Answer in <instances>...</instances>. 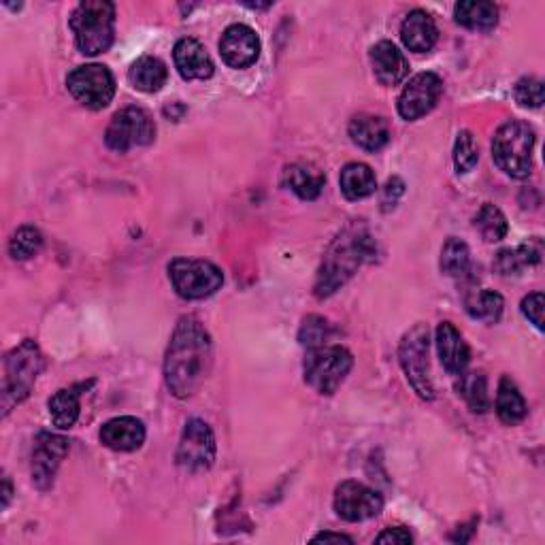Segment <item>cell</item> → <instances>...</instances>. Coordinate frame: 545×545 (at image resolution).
Returning <instances> with one entry per match:
<instances>
[{
	"mask_svg": "<svg viewBox=\"0 0 545 545\" xmlns=\"http://www.w3.org/2000/svg\"><path fill=\"white\" fill-rule=\"evenodd\" d=\"M211 369V339L205 326L192 316L181 318L164 358V379L177 399L198 392Z\"/></svg>",
	"mask_w": 545,
	"mask_h": 545,
	"instance_id": "obj_1",
	"label": "cell"
},
{
	"mask_svg": "<svg viewBox=\"0 0 545 545\" xmlns=\"http://www.w3.org/2000/svg\"><path fill=\"white\" fill-rule=\"evenodd\" d=\"M375 254V245L365 226L352 224L330 243L322 260V269L316 282V296L326 299L335 294L358 271L367 258Z\"/></svg>",
	"mask_w": 545,
	"mask_h": 545,
	"instance_id": "obj_2",
	"label": "cell"
},
{
	"mask_svg": "<svg viewBox=\"0 0 545 545\" xmlns=\"http://www.w3.org/2000/svg\"><path fill=\"white\" fill-rule=\"evenodd\" d=\"M69 26L81 54H103L115 37V7L107 0H84L75 7Z\"/></svg>",
	"mask_w": 545,
	"mask_h": 545,
	"instance_id": "obj_3",
	"label": "cell"
},
{
	"mask_svg": "<svg viewBox=\"0 0 545 545\" xmlns=\"http://www.w3.org/2000/svg\"><path fill=\"white\" fill-rule=\"evenodd\" d=\"M535 130L526 122L511 120L503 124L492 139V158L509 177L524 179L533 171Z\"/></svg>",
	"mask_w": 545,
	"mask_h": 545,
	"instance_id": "obj_4",
	"label": "cell"
},
{
	"mask_svg": "<svg viewBox=\"0 0 545 545\" xmlns=\"http://www.w3.org/2000/svg\"><path fill=\"white\" fill-rule=\"evenodd\" d=\"M45 367V358L35 341L26 339L18 348L5 356V377H3V414L20 405L35 386L39 373Z\"/></svg>",
	"mask_w": 545,
	"mask_h": 545,
	"instance_id": "obj_5",
	"label": "cell"
},
{
	"mask_svg": "<svg viewBox=\"0 0 545 545\" xmlns=\"http://www.w3.org/2000/svg\"><path fill=\"white\" fill-rule=\"evenodd\" d=\"M354 367V356L341 345H318L305 356V382L320 394H335Z\"/></svg>",
	"mask_w": 545,
	"mask_h": 545,
	"instance_id": "obj_6",
	"label": "cell"
},
{
	"mask_svg": "<svg viewBox=\"0 0 545 545\" xmlns=\"http://www.w3.org/2000/svg\"><path fill=\"white\" fill-rule=\"evenodd\" d=\"M169 277L175 292L186 301L207 299L224 284V275L216 264L194 258H175L169 264Z\"/></svg>",
	"mask_w": 545,
	"mask_h": 545,
	"instance_id": "obj_7",
	"label": "cell"
},
{
	"mask_svg": "<svg viewBox=\"0 0 545 545\" xmlns=\"http://www.w3.org/2000/svg\"><path fill=\"white\" fill-rule=\"evenodd\" d=\"M399 360L407 382L418 392L420 399L433 401L435 390L431 382V367H428V328L424 324H418L405 333L399 348Z\"/></svg>",
	"mask_w": 545,
	"mask_h": 545,
	"instance_id": "obj_8",
	"label": "cell"
},
{
	"mask_svg": "<svg viewBox=\"0 0 545 545\" xmlns=\"http://www.w3.org/2000/svg\"><path fill=\"white\" fill-rule=\"evenodd\" d=\"M66 88L79 105L98 111L113 101L115 79L105 64H84L69 73Z\"/></svg>",
	"mask_w": 545,
	"mask_h": 545,
	"instance_id": "obj_9",
	"label": "cell"
},
{
	"mask_svg": "<svg viewBox=\"0 0 545 545\" xmlns=\"http://www.w3.org/2000/svg\"><path fill=\"white\" fill-rule=\"evenodd\" d=\"M156 137V126L150 118V113L141 107H126L113 115V120L107 126L105 143L113 152H128L132 147L150 145Z\"/></svg>",
	"mask_w": 545,
	"mask_h": 545,
	"instance_id": "obj_10",
	"label": "cell"
},
{
	"mask_svg": "<svg viewBox=\"0 0 545 545\" xmlns=\"http://www.w3.org/2000/svg\"><path fill=\"white\" fill-rule=\"evenodd\" d=\"M216 460V437L203 420H190L181 433L177 448V465L186 471H205Z\"/></svg>",
	"mask_w": 545,
	"mask_h": 545,
	"instance_id": "obj_11",
	"label": "cell"
},
{
	"mask_svg": "<svg viewBox=\"0 0 545 545\" xmlns=\"http://www.w3.org/2000/svg\"><path fill=\"white\" fill-rule=\"evenodd\" d=\"M335 511L345 522H365L382 514L384 499L360 482H343L335 492Z\"/></svg>",
	"mask_w": 545,
	"mask_h": 545,
	"instance_id": "obj_12",
	"label": "cell"
},
{
	"mask_svg": "<svg viewBox=\"0 0 545 545\" xmlns=\"http://www.w3.org/2000/svg\"><path fill=\"white\" fill-rule=\"evenodd\" d=\"M443 84L435 73H420L409 79L399 96V113L407 122H414L428 111H433L439 103Z\"/></svg>",
	"mask_w": 545,
	"mask_h": 545,
	"instance_id": "obj_13",
	"label": "cell"
},
{
	"mask_svg": "<svg viewBox=\"0 0 545 545\" xmlns=\"http://www.w3.org/2000/svg\"><path fill=\"white\" fill-rule=\"evenodd\" d=\"M69 452V441L54 433H39L32 450V482L37 488L47 490L54 484V475Z\"/></svg>",
	"mask_w": 545,
	"mask_h": 545,
	"instance_id": "obj_14",
	"label": "cell"
},
{
	"mask_svg": "<svg viewBox=\"0 0 545 545\" xmlns=\"http://www.w3.org/2000/svg\"><path fill=\"white\" fill-rule=\"evenodd\" d=\"M220 54L230 69L252 66L260 56V39L254 28L245 24L228 26L220 39Z\"/></svg>",
	"mask_w": 545,
	"mask_h": 545,
	"instance_id": "obj_15",
	"label": "cell"
},
{
	"mask_svg": "<svg viewBox=\"0 0 545 545\" xmlns=\"http://www.w3.org/2000/svg\"><path fill=\"white\" fill-rule=\"evenodd\" d=\"M371 64L377 81L382 86H399L409 73V62L399 47L390 41H379L371 49Z\"/></svg>",
	"mask_w": 545,
	"mask_h": 545,
	"instance_id": "obj_16",
	"label": "cell"
},
{
	"mask_svg": "<svg viewBox=\"0 0 545 545\" xmlns=\"http://www.w3.org/2000/svg\"><path fill=\"white\" fill-rule=\"evenodd\" d=\"M101 443L115 452H135L145 441V426L132 416L113 418L101 428Z\"/></svg>",
	"mask_w": 545,
	"mask_h": 545,
	"instance_id": "obj_17",
	"label": "cell"
},
{
	"mask_svg": "<svg viewBox=\"0 0 545 545\" xmlns=\"http://www.w3.org/2000/svg\"><path fill=\"white\" fill-rule=\"evenodd\" d=\"M177 73L186 81H205L213 75V60L196 39H181L173 49Z\"/></svg>",
	"mask_w": 545,
	"mask_h": 545,
	"instance_id": "obj_18",
	"label": "cell"
},
{
	"mask_svg": "<svg viewBox=\"0 0 545 545\" xmlns=\"http://www.w3.org/2000/svg\"><path fill=\"white\" fill-rule=\"evenodd\" d=\"M437 350H439V358H441V365L445 371L452 373V375H460L462 371H467V365L471 360L469 345L465 339H462L458 328L452 322L439 324Z\"/></svg>",
	"mask_w": 545,
	"mask_h": 545,
	"instance_id": "obj_19",
	"label": "cell"
},
{
	"mask_svg": "<svg viewBox=\"0 0 545 545\" xmlns=\"http://www.w3.org/2000/svg\"><path fill=\"white\" fill-rule=\"evenodd\" d=\"M401 39L409 52H416V54L431 52L439 39V30L435 20L431 18V13H426L422 9L411 11L403 20Z\"/></svg>",
	"mask_w": 545,
	"mask_h": 545,
	"instance_id": "obj_20",
	"label": "cell"
},
{
	"mask_svg": "<svg viewBox=\"0 0 545 545\" xmlns=\"http://www.w3.org/2000/svg\"><path fill=\"white\" fill-rule=\"evenodd\" d=\"M350 137L365 152H379L390 143V126L379 115H356L350 122Z\"/></svg>",
	"mask_w": 545,
	"mask_h": 545,
	"instance_id": "obj_21",
	"label": "cell"
},
{
	"mask_svg": "<svg viewBox=\"0 0 545 545\" xmlns=\"http://www.w3.org/2000/svg\"><path fill=\"white\" fill-rule=\"evenodd\" d=\"M541 254H543V247H541L539 239L518 245V247H514V250L507 247V250H501L497 254V260H494V269H497V273L503 277L520 275L524 269L539 264Z\"/></svg>",
	"mask_w": 545,
	"mask_h": 545,
	"instance_id": "obj_22",
	"label": "cell"
},
{
	"mask_svg": "<svg viewBox=\"0 0 545 545\" xmlns=\"http://www.w3.org/2000/svg\"><path fill=\"white\" fill-rule=\"evenodd\" d=\"M454 18L460 26L475 32H488L499 24V9L488 0H465L454 7Z\"/></svg>",
	"mask_w": 545,
	"mask_h": 545,
	"instance_id": "obj_23",
	"label": "cell"
},
{
	"mask_svg": "<svg viewBox=\"0 0 545 545\" xmlns=\"http://www.w3.org/2000/svg\"><path fill=\"white\" fill-rule=\"evenodd\" d=\"M128 79H130V84L141 92H147V94L160 92L169 79L167 64H164L160 58L143 56L130 66Z\"/></svg>",
	"mask_w": 545,
	"mask_h": 545,
	"instance_id": "obj_24",
	"label": "cell"
},
{
	"mask_svg": "<svg viewBox=\"0 0 545 545\" xmlns=\"http://www.w3.org/2000/svg\"><path fill=\"white\" fill-rule=\"evenodd\" d=\"M286 186L303 201H316L324 188V175L313 164L296 162L284 171Z\"/></svg>",
	"mask_w": 545,
	"mask_h": 545,
	"instance_id": "obj_25",
	"label": "cell"
},
{
	"mask_svg": "<svg viewBox=\"0 0 545 545\" xmlns=\"http://www.w3.org/2000/svg\"><path fill=\"white\" fill-rule=\"evenodd\" d=\"M339 186L345 198L350 201H360V198H367L375 192L377 188V179L375 173L371 171L369 164L362 162H350L345 164L341 177H339Z\"/></svg>",
	"mask_w": 545,
	"mask_h": 545,
	"instance_id": "obj_26",
	"label": "cell"
},
{
	"mask_svg": "<svg viewBox=\"0 0 545 545\" xmlns=\"http://www.w3.org/2000/svg\"><path fill=\"white\" fill-rule=\"evenodd\" d=\"M505 301L499 292L488 288H475L465 294V309L473 320L486 324H497L503 316Z\"/></svg>",
	"mask_w": 545,
	"mask_h": 545,
	"instance_id": "obj_27",
	"label": "cell"
},
{
	"mask_svg": "<svg viewBox=\"0 0 545 545\" xmlns=\"http://www.w3.org/2000/svg\"><path fill=\"white\" fill-rule=\"evenodd\" d=\"M526 401L520 394L516 382L511 377H503L499 384V394H497V414L503 424L507 426H516L526 418Z\"/></svg>",
	"mask_w": 545,
	"mask_h": 545,
	"instance_id": "obj_28",
	"label": "cell"
},
{
	"mask_svg": "<svg viewBox=\"0 0 545 545\" xmlns=\"http://www.w3.org/2000/svg\"><path fill=\"white\" fill-rule=\"evenodd\" d=\"M81 409V392L77 386L58 390L52 399H49V416H52L54 426L60 431H69V428L77 422Z\"/></svg>",
	"mask_w": 545,
	"mask_h": 545,
	"instance_id": "obj_29",
	"label": "cell"
},
{
	"mask_svg": "<svg viewBox=\"0 0 545 545\" xmlns=\"http://www.w3.org/2000/svg\"><path fill=\"white\" fill-rule=\"evenodd\" d=\"M458 394L467 401L473 414H486L490 409V396H488V382L482 371L460 373V382L456 386Z\"/></svg>",
	"mask_w": 545,
	"mask_h": 545,
	"instance_id": "obj_30",
	"label": "cell"
},
{
	"mask_svg": "<svg viewBox=\"0 0 545 545\" xmlns=\"http://www.w3.org/2000/svg\"><path fill=\"white\" fill-rule=\"evenodd\" d=\"M441 271L443 275L460 279L467 277L471 271V254L465 241H460L456 237H450L448 243L443 245L441 250Z\"/></svg>",
	"mask_w": 545,
	"mask_h": 545,
	"instance_id": "obj_31",
	"label": "cell"
},
{
	"mask_svg": "<svg viewBox=\"0 0 545 545\" xmlns=\"http://www.w3.org/2000/svg\"><path fill=\"white\" fill-rule=\"evenodd\" d=\"M475 228H477V233L482 235V239L488 243H497V241L505 239L507 230H509L503 211L490 203H486L480 211H477Z\"/></svg>",
	"mask_w": 545,
	"mask_h": 545,
	"instance_id": "obj_32",
	"label": "cell"
},
{
	"mask_svg": "<svg viewBox=\"0 0 545 545\" xmlns=\"http://www.w3.org/2000/svg\"><path fill=\"white\" fill-rule=\"evenodd\" d=\"M43 247V235L35 226H22L15 230V235L9 241V254L15 260H28L37 256Z\"/></svg>",
	"mask_w": 545,
	"mask_h": 545,
	"instance_id": "obj_33",
	"label": "cell"
},
{
	"mask_svg": "<svg viewBox=\"0 0 545 545\" xmlns=\"http://www.w3.org/2000/svg\"><path fill=\"white\" fill-rule=\"evenodd\" d=\"M480 160V150H477V141L473 132L462 130L458 132V139L454 145V164L458 173H469Z\"/></svg>",
	"mask_w": 545,
	"mask_h": 545,
	"instance_id": "obj_34",
	"label": "cell"
},
{
	"mask_svg": "<svg viewBox=\"0 0 545 545\" xmlns=\"http://www.w3.org/2000/svg\"><path fill=\"white\" fill-rule=\"evenodd\" d=\"M516 103L524 109H539L543 105V84L541 79L524 77L514 88Z\"/></svg>",
	"mask_w": 545,
	"mask_h": 545,
	"instance_id": "obj_35",
	"label": "cell"
},
{
	"mask_svg": "<svg viewBox=\"0 0 545 545\" xmlns=\"http://www.w3.org/2000/svg\"><path fill=\"white\" fill-rule=\"evenodd\" d=\"M330 335V324L320 318V316H309L303 326H301V343L307 345V348H318V345H324Z\"/></svg>",
	"mask_w": 545,
	"mask_h": 545,
	"instance_id": "obj_36",
	"label": "cell"
},
{
	"mask_svg": "<svg viewBox=\"0 0 545 545\" xmlns=\"http://www.w3.org/2000/svg\"><path fill=\"white\" fill-rule=\"evenodd\" d=\"M543 307H545V299H543V292H533L528 294L526 299L522 301V313L524 318L535 324L537 330H543Z\"/></svg>",
	"mask_w": 545,
	"mask_h": 545,
	"instance_id": "obj_37",
	"label": "cell"
},
{
	"mask_svg": "<svg viewBox=\"0 0 545 545\" xmlns=\"http://www.w3.org/2000/svg\"><path fill=\"white\" fill-rule=\"evenodd\" d=\"M377 543H399V545H407L414 541V537L409 535V531H405L403 526H396V528H386V531L382 535H377L375 539Z\"/></svg>",
	"mask_w": 545,
	"mask_h": 545,
	"instance_id": "obj_38",
	"label": "cell"
},
{
	"mask_svg": "<svg viewBox=\"0 0 545 545\" xmlns=\"http://www.w3.org/2000/svg\"><path fill=\"white\" fill-rule=\"evenodd\" d=\"M328 541H337V543H354L352 537L341 535V533H320L313 537V543H328Z\"/></svg>",
	"mask_w": 545,
	"mask_h": 545,
	"instance_id": "obj_39",
	"label": "cell"
},
{
	"mask_svg": "<svg viewBox=\"0 0 545 545\" xmlns=\"http://www.w3.org/2000/svg\"><path fill=\"white\" fill-rule=\"evenodd\" d=\"M9 499H11V484H9V480H7V477H5V490H3V507H7V505H9Z\"/></svg>",
	"mask_w": 545,
	"mask_h": 545,
	"instance_id": "obj_40",
	"label": "cell"
}]
</instances>
